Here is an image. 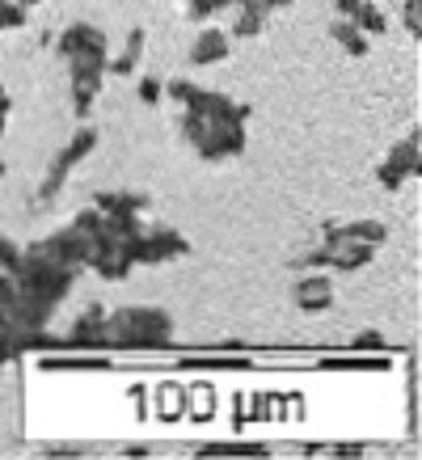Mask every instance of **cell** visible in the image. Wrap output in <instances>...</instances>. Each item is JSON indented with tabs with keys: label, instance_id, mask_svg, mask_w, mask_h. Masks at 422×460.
<instances>
[{
	"label": "cell",
	"instance_id": "obj_14",
	"mask_svg": "<svg viewBox=\"0 0 422 460\" xmlns=\"http://www.w3.org/2000/svg\"><path fill=\"white\" fill-rule=\"evenodd\" d=\"M198 456H267V447L262 444H203L198 447Z\"/></svg>",
	"mask_w": 422,
	"mask_h": 460
},
{
	"label": "cell",
	"instance_id": "obj_11",
	"mask_svg": "<svg viewBox=\"0 0 422 460\" xmlns=\"http://www.w3.org/2000/svg\"><path fill=\"white\" fill-rule=\"evenodd\" d=\"M330 39L338 42V47H342V51H347V56H367V47H372V39H367L364 30L355 26L351 17H334V26H330Z\"/></svg>",
	"mask_w": 422,
	"mask_h": 460
},
{
	"label": "cell",
	"instance_id": "obj_4",
	"mask_svg": "<svg viewBox=\"0 0 422 460\" xmlns=\"http://www.w3.org/2000/svg\"><path fill=\"white\" fill-rule=\"evenodd\" d=\"M59 59L72 68H106L110 64V39L101 34L98 26H89V22H76V26H68L64 34H59Z\"/></svg>",
	"mask_w": 422,
	"mask_h": 460
},
{
	"label": "cell",
	"instance_id": "obj_9",
	"mask_svg": "<svg viewBox=\"0 0 422 460\" xmlns=\"http://www.w3.org/2000/svg\"><path fill=\"white\" fill-rule=\"evenodd\" d=\"M64 347H89V350H101L106 347V308H84L81 317L72 321V330L64 334Z\"/></svg>",
	"mask_w": 422,
	"mask_h": 460
},
{
	"label": "cell",
	"instance_id": "obj_20",
	"mask_svg": "<svg viewBox=\"0 0 422 460\" xmlns=\"http://www.w3.org/2000/svg\"><path fill=\"white\" fill-rule=\"evenodd\" d=\"M422 0H406L401 4V17H406V30H409V39L418 42V34H422Z\"/></svg>",
	"mask_w": 422,
	"mask_h": 460
},
{
	"label": "cell",
	"instance_id": "obj_2",
	"mask_svg": "<svg viewBox=\"0 0 422 460\" xmlns=\"http://www.w3.org/2000/svg\"><path fill=\"white\" fill-rule=\"evenodd\" d=\"M173 342V317L156 305H131L106 313V347L110 350H156Z\"/></svg>",
	"mask_w": 422,
	"mask_h": 460
},
{
	"label": "cell",
	"instance_id": "obj_23",
	"mask_svg": "<svg viewBox=\"0 0 422 460\" xmlns=\"http://www.w3.org/2000/svg\"><path fill=\"white\" fill-rule=\"evenodd\" d=\"M367 347H384V338L380 334H359L355 338V350H367Z\"/></svg>",
	"mask_w": 422,
	"mask_h": 460
},
{
	"label": "cell",
	"instance_id": "obj_8",
	"mask_svg": "<svg viewBox=\"0 0 422 460\" xmlns=\"http://www.w3.org/2000/svg\"><path fill=\"white\" fill-rule=\"evenodd\" d=\"M228 56H233V34L203 22V30H198L195 42H190V64H195V68H211V64H224Z\"/></svg>",
	"mask_w": 422,
	"mask_h": 460
},
{
	"label": "cell",
	"instance_id": "obj_19",
	"mask_svg": "<svg viewBox=\"0 0 422 460\" xmlns=\"http://www.w3.org/2000/svg\"><path fill=\"white\" fill-rule=\"evenodd\" d=\"M30 22V13L17 0H0V30H22Z\"/></svg>",
	"mask_w": 422,
	"mask_h": 460
},
{
	"label": "cell",
	"instance_id": "obj_3",
	"mask_svg": "<svg viewBox=\"0 0 422 460\" xmlns=\"http://www.w3.org/2000/svg\"><path fill=\"white\" fill-rule=\"evenodd\" d=\"M101 144V131L89 119L81 123V131L72 136L64 148H59L56 156H51V165H47V173H42V181L34 186V195H30V211H47V208H56L59 195H64V186H68V178L76 173V165L81 161H89L93 156V148Z\"/></svg>",
	"mask_w": 422,
	"mask_h": 460
},
{
	"label": "cell",
	"instance_id": "obj_10",
	"mask_svg": "<svg viewBox=\"0 0 422 460\" xmlns=\"http://www.w3.org/2000/svg\"><path fill=\"white\" fill-rule=\"evenodd\" d=\"M144 42H148V30L136 26V30H127V39H123V51L119 56H110V64H106V76H136V68H140V59H144Z\"/></svg>",
	"mask_w": 422,
	"mask_h": 460
},
{
	"label": "cell",
	"instance_id": "obj_12",
	"mask_svg": "<svg viewBox=\"0 0 422 460\" xmlns=\"http://www.w3.org/2000/svg\"><path fill=\"white\" fill-rule=\"evenodd\" d=\"M338 233L347 241H359V245H372V250H380L384 241H389V228L380 220H351V224H338Z\"/></svg>",
	"mask_w": 422,
	"mask_h": 460
},
{
	"label": "cell",
	"instance_id": "obj_5",
	"mask_svg": "<svg viewBox=\"0 0 422 460\" xmlns=\"http://www.w3.org/2000/svg\"><path fill=\"white\" fill-rule=\"evenodd\" d=\"M186 253H190V241L165 224H144L140 241H136V266H161L173 258H186Z\"/></svg>",
	"mask_w": 422,
	"mask_h": 460
},
{
	"label": "cell",
	"instance_id": "obj_15",
	"mask_svg": "<svg viewBox=\"0 0 422 460\" xmlns=\"http://www.w3.org/2000/svg\"><path fill=\"white\" fill-rule=\"evenodd\" d=\"M186 397H190V393L186 389H169V385H161V389H156V410H161V414H173V419H182L186 414Z\"/></svg>",
	"mask_w": 422,
	"mask_h": 460
},
{
	"label": "cell",
	"instance_id": "obj_18",
	"mask_svg": "<svg viewBox=\"0 0 422 460\" xmlns=\"http://www.w3.org/2000/svg\"><path fill=\"white\" fill-rule=\"evenodd\" d=\"M22 245H17L13 237H4V233H0V275H13L17 266H22Z\"/></svg>",
	"mask_w": 422,
	"mask_h": 460
},
{
	"label": "cell",
	"instance_id": "obj_21",
	"mask_svg": "<svg viewBox=\"0 0 422 460\" xmlns=\"http://www.w3.org/2000/svg\"><path fill=\"white\" fill-rule=\"evenodd\" d=\"M9 114H13V98H9V89L0 84V136H4V127H9Z\"/></svg>",
	"mask_w": 422,
	"mask_h": 460
},
{
	"label": "cell",
	"instance_id": "obj_6",
	"mask_svg": "<svg viewBox=\"0 0 422 460\" xmlns=\"http://www.w3.org/2000/svg\"><path fill=\"white\" fill-rule=\"evenodd\" d=\"M418 156H422L418 153V127H414L406 140L393 144V148H389V156L376 165L380 186H384V190H401L406 181H414V178H418Z\"/></svg>",
	"mask_w": 422,
	"mask_h": 460
},
{
	"label": "cell",
	"instance_id": "obj_16",
	"mask_svg": "<svg viewBox=\"0 0 422 460\" xmlns=\"http://www.w3.org/2000/svg\"><path fill=\"white\" fill-rule=\"evenodd\" d=\"M136 98L144 106H161L165 102V81L161 76H136Z\"/></svg>",
	"mask_w": 422,
	"mask_h": 460
},
{
	"label": "cell",
	"instance_id": "obj_13",
	"mask_svg": "<svg viewBox=\"0 0 422 460\" xmlns=\"http://www.w3.org/2000/svg\"><path fill=\"white\" fill-rule=\"evenodd\" d=\"M342 17H351V22H355L359 30H364L367 39H380V34L389 30V22H384V13H380V4H376V0H359V4H355L351 13H342Z\"/></svg>",
	"mask_w": 422,
	"mask_h": 460
},
{
	"label": "cell",
	"instance_id": "obj_1",
	"mask_svg": "<svg viewBox=\"0 0 422 460\" xmlns=\"http://www.w3.org/2000/svg\"><path fill=\"white\" fill-rule=\"evenodd\" d=\"M165 98L178 106V127L203 161L220 165V161H233L245 153V123H250L245 102H233L228 93L203 89V84L182 81V76L165 81Z\"/></svg>",
	"mask_w": 422,
	"mask_h": 460
},
{
	"label": "cell",
	"instance_id": "obj_17",
	"mask_svg": "<svg viewBox=\"0 0 422 460\" xmlns=\"http://www.w3.org/2000/svg\"><path fill=\"white\" fill-rule=\"evenodd\" d=\"M237 0H186V9H190V17L195 22H211L215 13H228Z\"/></svg>",
	"mask_w": 422,
	"mask_h": 460
},
{
	"label": "cell",
	"instance_id": "obj_24",
	"mask_svg": "<svg viewBox=\"0 0 422 460\" xmlns=\"http://www.w3.org/2000/svg\"><path fill=\"white\" fill-rule=\"evenodd\" d=\"M4 173H9V165H4V156H0V181H4Z\"/></svg>",
	"mask_w": 422,
	"mask_h": 460
},
{
	"label": "cell",
	"instance_id": "obj_22",
	"mask_svg": "<svg viewBox=\"0 0 422 460\" xmlns=\"http://www.w3.org/2000/svg\"><path fill=\"white\" fill-rule=\"evenodd\" d=\"M0 308H13V275H0Z\"/></svg>",
	"mask_w": 422,
	"mask_h": 460
},
{
	"label": "cell",
	"instance_id": "obj_7",
	"mask_svg": "<svg viewBox=\"0 0 422 460\" xmlns=\"http://www.w3.org/2000/svg\"><path fill=\"white\" fill-rule=\"evenodd\" d=\"M292 300L300 313H330V308L338 305V288L334 279H330V270H309V275H300L292 288Z\"/></svg>",
	"mask_w": 422,
	"mask_h": 460
}]
</instances>
